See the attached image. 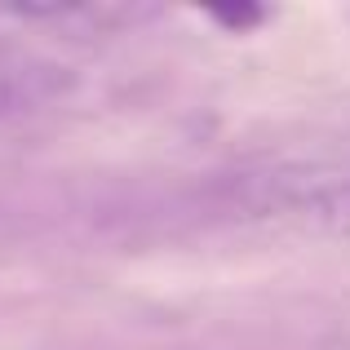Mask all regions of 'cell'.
Returning a JSON list of instances; mask_svg holds the SVG:
<instances>
[{
	"mask_svg": "<svg viewBox=\"0 0 350 350\" xmlns=\"http://www.w3.org/2000/svg\"><path fill=\"white\" fill-rule=\"evenodd\" d=\"M71 89H76V76L67 62L27 49V44L0 40V120L36 116L58 98H67Z\"/></svg>",
	"mask_w": 350,
	"mask_h": 350,
	"instance_id": "1",
	"label": "cell"
},
{
	"mask_svg": "<svg viewBox=\"0 0 350 350\" xmlns=\"http://www.w3.org/2000/svg\"><path fill=\"white\" fill-rule=\"evenodd\" d=\"M9 18L18 23H36V27H53L67 36H124L137 31L142 23H151L160 9L151 5H9Z\"/></svg>",
	"mask_w": 350,
	"mask_h": 350,
	"instance_id": "2",
	"label": "cell"
},
{
	"mask_svg": "<svg viewBox=\"0 0 350 350\" xmlns=\"http://www.w3.org/2000/svg\"><path fill=\"white\" fill-rule=\"evenodd\" d=\"M301 222L319 235H350V169H342V173L324 169L315 196L301 208Z\"/></svg>",
	"mask_w": 350,
	"mask_h": 350,
	"instance_id": "3",
	"label": "cell"
},
{
	"mask_svg": "<svg viewBox=\"0 0 350 350\" xmlns=\"http://www.w3.org/2000/svg\"><path fill=\"white\" fill-rule=\"evenodd\" d=\"M208 18H213V23H222L226 27V31H248V27H257V23H262V9H253V5H239V9H208Z\"/></svg>",
	"mask_w": 350,
	"mask_h": 350,
	"instance_id": "4",
	"label": "cell"
}]
</instances>
